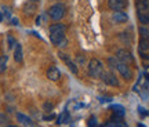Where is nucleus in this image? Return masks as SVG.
<instances>
[{
    "label": "nucleus",
    "mask_w": 149,
    "mask_h": 127,
    "mask_svg": "<svg viewBox=\"0 0 149 127\" xmlns=\"http://www.w3.org/2000/svg\"><path fill=\"white\" fill-rule=\"evenodd\" d=\"M48 32H50V40L53 44L58 43L61 39L65 37V32H66V25L64 24H53L48 28Z\"/></svg>",
    "instance_id": "1"
},
{
    "label": "nucleus",
    "mask_w": 149,
    "mask_h": 127,
    "mask_svg": "<svg viewBox=\"0 0 149 127\" xmlns=\"http://www.w3.org/2000/svg\"><path fill=\"white\" fill-rule=\"evenodd\" d=\"M48 17L53 20V21H59V20H62L66 14V7L65 4L62 3H55L53 4L50 8H48Z\"/></svg>",
    "instance_id": "2"
},
{
    "label": "nucleus",
    "mask_w": 149,
    "mask_h": 127,
    "mask_svg": "<svg viewBox=\"0 0 149 127\" xmlns=\"http://www.w3.org/2000/svg\"><path fill=\"white\" fill-rule=\"evenodd\" d=\"M87 70H88V75H90L91 77L98 79L104 73V65H102V62L100 59L93 58V59H90V62L87 65Z\"/></svg>",
    "instance_id": "3"
},
{
    "label": "nucleus",
    "mask_w": 149,
    "mask_h": 127,
    "mask_svg": "<svg viewBox=\"0 0 149 127\" xmlns=\"http://www.w3.org/2000/svg\"><path fill=\"white\" fill-rule=\"evenodd\" d=\"M116 70L120 75H122V77H124L126 80H130L131 77H133V72H131L130 66H128L127 63L122 62V61H117V63H116Z\"/></svg>",
    "instance_id": "4"
},
{
    "label": "nucleus",
    "mask_w": 149,
    "mask_h": 127,
    "mask_svg": "<svg viewBox=\"0 0 149 127\" xmlns=\"http://www.w3.org/2000/svg\"><path fill=\"white\" fill-rule=\"evenodd\" d=\"M58 55H59V58H61V59H62V61L65 62V65H66V66L69 68V70L72 72V73H74V75L79 73V68H77L76 62L70 59V57L68 55V54H65V53H62V51H59Z\"/></svg>",
    "instance_id": "5"
},
{
    "label": "nucleus",
    "mask_w": 149,
    "mask_h": 127,
    "mask_svg": "<svg viewBox=\"0 0 149 127\" xmlns=\"http://www.w3.org/2000/svg\"><path fill=\"white\" fill-rule=\"evenodd\" d=\"M116 58L119 59V61L124 62V63H133L134 62L133 54L130 53L128 50H126V48H120V50H117L116 51Z\"/></svg>",
    "instance_id": "6"
},
{
    "label": "nucleus",
    "mask_w": 149,
    "mask_h": 127,
    "mask_svg": "<svg viewBox=\"0 0 149 127\" xmlns=\"http://www.w3.org/2000/svg\"><path fill=\"white\" fill-rule=\"evenodd\" d=\"M101 79L104 80V83L108 86H112V87H119L120 86V82L117 79L115 75L112 73V72H104L101 76Z\"/></svg>",
    "instance_id": "7"
},
{
    "label": "nucleus",
    "mask_w": 149,
    "mask_h": 127,
    "mask_svg": "<svg viewBox=\"0 0 149 127\" xmlns=\"http://www.w3.org/2000/svg\"><path fill=\"white\" fill-rule=\"evenodd\" d=\"M127 4V0H108V7L112 11H123Z\"/></svg>",
    "instance_id": "8"
},
{
    "label": "nucleus",
    "mask_w": 149,
    "mask_h": 127,
    "mask_svg": "<svg viewBox=\"0 0 149 127\" xmlns=\"http://www.w3.org/2000/svg\"><path fill=\"white\" fill-rule=\"evenodd\" d=\"M128 21V15L124 11H115L112 14V22L113 24H124Z\"/></svg>",
    "instance_id": "9"
},
{
    "label": "nucleus",
    "mask_w": 149,
    "mask_h": 127,
    "mask_svg": "<svg viewBox=\"0 0 149 127\" xmlns=\"http://www.w3.org/2000/svg\"><path fill=\"white\" fill-rule=\"evenodd\" d=\"M46 75H47V79L51 80V82H57V80H59V77H61V72H59V69L57 68V66H50V68L47 69Z\"/></svg>",
    "instance_id": "10"
},
{
    "label": "nucleus",
    "mask_w": 149,
    "mask_h": 127,
    "mask_svg": "<svg viewBox=\"0 0 149 127\" xmlns=\"http://www.w3.org/2000/svg\"><path fill=\"white\" fill-rule=\"evenodd\" d=\"M22 10H24V13H25L26 15H32V14H35V11H37V3H33V1H29V0H28L26 3L24 4Z\"/></svg>",
    "instance_id": "11"
},
{
    "label": "nucleus",
    "mask_w": 149,
    "mask_h": 127,
    "mask_svg": "<svg viewBox=\"0 0 149 127\" xmlns=\"http://www.w3.org/2000/svg\"><path fill=\"white\" fill-rule=\"evenodd\" d=\"M107 127H128L126 123L123 122V119L122 117H116V116H113L112 117V120L107 124Z\"/></svg>",
    "instance_id": "12"
},
{
    "label": "nucleus",
    "mask_w": 149,
    "mask_h": 127,
    "mask_svg": "<svg viewBox=\"0 0 149 127\" xmlns=\"http://www.w3.org/2000/svg\"><path fill=\"white\" fill-rule=\"evenodd\" d=\"M137 11H149V0H135Z\"/></svg>",
    "instance_id": "13"
},
{
    "label": "nucleus",
    "mask_w": 149,
    "mask_h": 127,
    "mask_svg": "<svg viewBox=\"0 0 149 127\" xmlns=\"http://www.w3.org/2000/svg\"><path fill=\"white\" fill-rule=\"evenodd\" d=\"M137 17L142 25H149V11H137Z\"/></svg>",
    "instance_id": "14"
},
{
    "label": "nucleus",
    "mask_w": 149,
    "mask_h": 127,
    "mask_svg": "<svg viewBox=\"0 0 149 127\" xmlns=\"http://www.w3.org/2000/svg\"><path fill=\"white\" fill-rule=\"evenodd\" d=\"M22 46L21 43H17L15 47H14V59L15 62H22Z\"/></svg>",
    "instance_id": "15"
},
{
    "label": "nucleus",
    "mask_w": 149,
    "mask_h": 127,
    "mask_svg": "<svg viewBox=\"0 0 149 127\" xmlns=\"http://www.w3.org/2000/svg\"><path fill=\"white\" fill-rule=\"evenodd\" d=\"M17 120L21 123V124H24V126H31L32 124V119L29 116H26V115H24V113H17Z\"/></svg>",
    "instance_id": "16"
},
{
    "label": "nucleus",
    "mask_w": 149,
    "mask_h": 127,
    "mask_svg": "<svg viewBox=\"0 0 149 127\" xmlns=\"http://www.w3.org/2000/svg\"><path fill=\"white\" fill-rule=\"evenodd\" d=\"M138 51H139V54H148L149 53V40H144V39L139 40Z\"/></svg>",
    "instance_id": "17"
},
{
    "label": "nucleus",
    "mask_w": 149,
    "mask_h": 127,
    "mask_svg": "<svg viewBox=\"0 0 149 127\" xmlns=\"http://www.w3.org/2000/svg\"><path fill=\"white\" fill-rule=\"evenodd\" d=\"M111 109L115 112V116L116 117H123L124 113H126V112H124V108H123L122 105H112Z\"/></svg>",
    "instance_id": "18"
},
{
    "label": "nucleus",
    "mask_w": 149,
    "mask_h": 127,
    "mask_svg": "<svg viewBox=\"0 0 149 127\" xmlns=\"http://www.w3.org/2000/svg\"><path fill=\"white\" fill-rule=\"evenodd\" d=\"M74 62L77 66H86V62H87V58H86L84 54H77L74 57Z\"/></svg>",
    "instance_id": "19"
},
{
    "label": "nucleus",
    "mask_w": 149,
    "mask_h": 127,
    "mask_svg": "<svg viewBox=\"0 0 149 127\" xmlns=\"http://www.w3.org/2000/svg\"><path fill=\"white\" fill-rule=\"evenodd\" d=\"M70 120V116H69V113L66 111H64L61 115L58 116V119H57V123L58 124H62V123H68Z\"/></svg>",
    "instance_id": "20"
},
{
    "label": "nucleus",
    "mask_w": 149,
    "mask_h": 127,
    "mask_svg": "<svg viewBox=\"0 0 149 127\" xmlns=\"http://www.w3.org/2000/svg\"><path fill=\"white\" fill-rule=\"evenodd\" d=\"M138 32H139V36H141V39H144V40H149V29H148V28L139 27Z\"/></svg>",
    "instance_id": "21"
},
{
    "label": "nucleus",
    "mask_w": 149,
    "mask_h": 127,
    "mask_svg": "<svg viewBox=\"0 0 149 127\" xmlns=\"http://www.w3.org/2000/svg\"><path fill=\"white\" fill-rule=\"evenodd\" d=\"M120 40H122L124 44H130L131 43V36H130V33H127V32H122V35H120Z\"/></svg>",
    "instance_id": "22"
},
{
    "label": "nucleus",
    "mask_w": 149,
    "mask_h": 127,
    "mask_svg": "<svg viewBox=\"0 0 149 127\" xmlns=\"http://www.w3.org/2000/svg\"><path fill=\"white\" fill-rule=\"evenodd\" d=\"M15 44H17V40L14 39V36L8 35V36H7V47L10 48V50H14Z\"/></svg>",
    "instance_id": "23"
},
{
    "label": "nucleus",
    "mask_w": 149,
    "mask_h": 127,
    "mask_svg": "<svg viewBox=\"0 0 149 127\" xmlns=\"http://www.w3.org/2000/svg\"><path fill=\"white\" fill-rule=\"evenodd\" d=\"M7 55H1L0 57V72H4L7 68Z\"/></svg>",
    "instance_id": "24"
},
{
    "label": "nucleus",
    "mask_w": 149,
    "mask_h": 127,
    "mask_svg": "<svg viewBox=\"0 0 149 127\" xmlns=\"http://www.w3.org/2000/svg\"><path fill=\"white\" fill-rule=\"evenodd\" d=\"M117 61H119V59H117L116 57H109V58H108V66L111 69H116Z\"/></svg>",
    "instance_id": "25"
},
{
    "label": "nucleus",
    "mask_w": 149,
    "mask_h": 127,
    "mask_svg": "<svg viewBox=\"0 0 149 127\" xmlns=\"http://www.w3.org/2000/svg\"><path fill=\"white\" fill-rule=\"evenodd\" d=\"M54 46H55V47H58V48H65L66 46H68V39L64 37V39H61L58 43H55Z\"/></svg>",
    "instance_id": "26"
},
{
    "label": "nucleus",
    "mask_w": 149,
    "mask_h": 127,
    "mask_svg": "<svg viewBox=\"0 0 149 127\" xmlns=\"http://www.w3.org/2000/svg\"><path fill=\"white\" fill-rule=\"evenodd\" d=\"M53 108H54V105L51 102H44V104H43V109L46 112H53Z\"/></svg>",
    "instance_id": "27"
},
{
    "label": "nucleus",
    "mask_w": 149,
    "mask_h": 127,
    "mask_svg": "<svg viewBox=\"0 0 149 127\" xmlns=\"http://www.w3.org/2000/svg\"><path fill=\"white\" fill-rule=\"evenodd\" d=\"M7 123H8V117L6 116L4 113H0V124L4 126V124H7Z\"/></svg>",
    "instance_id": "28"
},
{
    "label": "nucleus",
    "mask_w": 149,
    "mask_h": 127,
    "mask_svg": "<svg viewBox=\"0 0 149 127\" xmlns=\"http://www.w3.org/2000/svg\"><path fill=\"white\" fill-rule=\"evenodd\" d=\"M138 112H139V115L141 116H148L149 115V112L145 109V108H142V106H138Z\"/></svg>",
    "instance_id": "29"
},
{
    "label": "nucleus",
    "mask_w": 149,
    "mask_h": 127,
    "mask_svg": "<svg viewBox=\"0 0 149 127\" xmlns=\"http://www.w3.org/2000/svg\"><path fill=\"white\" fill-rule=\"evenodd\" d=\"M95 124H97L95 116H91L90 117V122H88V126H90V127H95Z\"/></svg>",
    "instance_id": "30"
},
{
    "label": "nucleus",
    "mask_w": 149,
    "mask_h": 127,
    "mask_svg": "<svg viewBox=\"0 0 149 127\" xmlns=\"http://www.w3.org/2000/svg\"><path fill=\"white\" fill-rule=\"evenodd\" d=\"M54 115H50V116H43V120H53Z\"/></svg>",
    "instance_id": "31"
},
{
    "label": "nucleus",
    "mask_w": 149,
    "mask_h": 127,
    "mask_svg": "<svg viewBox=\"0 0 149 127\" xmlns=\"http://www.w3.org/2000/svg\"><path fill=\"white\" fill-rule=\"evenodd\" d=\"M40 21H42V17H37V18H36V24H37V25H40Z\"/></svg>",
    "instance_id": "32"
},
{
    "label": "nucleus",
    "mask_w": 149,
    "mask_h": 127,
    "mask_svg": "<svg viewBox=\"0 0 149 127\" xmlns=\"http://www.w3.org/2000/svg\"><path fill=\"white\" fill-rule=\"evenodd\" d=\"M13 24H14V25H17V24H18V20H15V18H14V20H13Z\"/></svg>",
    "instance_id": "33"
},
{
    "label": "nucleus",
    "mask_w": 149,
    "mask_h": 127,
    "mask_svg": "<svg viewBox=\"0 0 149 127\" xmlns=\"http://www.w3.org/2000/svg\"><path fill=\"white\" fill-rule=\"evenodd\" d=\"M3 21V14H1V11H0V22Z\"/></svg>",
    "instance_id": "34"
},
{
    "label": "nucleus",
    "mask_w": 149,
    "mask_h": 127,
    "mask_svg": "<svg viewBox=\"0 0 149 127\" xmlns=\"http://www.w3.org/2000/svg\"><path fill=\"white\" fill-rule=\"evenodd\" d=\"M29 1H33V3H37L39 0H29Z\"/></svg>",
    "instance_id": "35"
},
{
    "label": "nucleus",
    "mask_w": 149,
    "mask_h": 127,
    "mask_svg": "<svg viewBox=\"0 0 149 127\" xmlns=\"http://www.w3.org/2000/svg\"><path fill=\"white\" fill-rule=\"evenodd\" d=\"M138 127H145V126H144V124H141V123H139V124H138Z\"/></svg>",
    "instance_id": "36"
},
{
    "label": "nucleus",
    "mask_w": 149,
    "mask_h": 127,
    "mask_svg": "<svg viewBox=\"0 0 149 127\" xmlns=\"http://www.w3.org/2000/svg\"><path fill=\"white\" fill-rule=\"evenodd\" d=\"M6 127H17V126H6Z\"/></svg>",
    "instance_id": "37"
}]
</instances>
